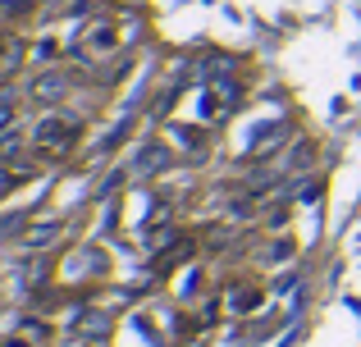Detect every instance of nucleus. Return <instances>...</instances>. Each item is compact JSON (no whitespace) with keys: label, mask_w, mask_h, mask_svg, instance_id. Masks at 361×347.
<instances>
[{"label":"nucleus","mask_w":361,"mask_h":347,"mask_svg":"<svg viewBox=\"0 0 361 347\" xmlns=\"http://www.w3.org/2000/svg\"><path fill=\"white\" fill-rule=\"evenodd\" d=\"M37 142H42V146H55V151H64V146L78 142V124H69V119H46V124L37 128Z\"/></svg>","instance_id":"nucleus-1"},{"label":"nucleus","mask_w":361,"mask_h":347,"mask_svg":"<svg viewBox=\"0 0 361 347\" xmlns=\"http://www.w3.org/2000/svg\"><path fill=\"white\" fill-rule=\"evenodd\" d=\"M142 170H165V151H142Z\"/></svg>","instance_id":"nucleus-2"}]
</instances>
